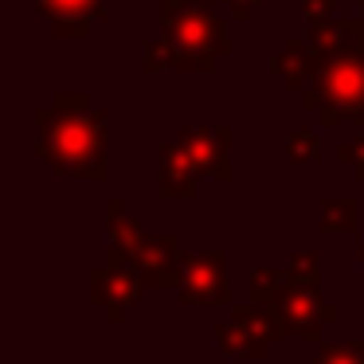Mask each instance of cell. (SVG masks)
Returning <instances> with one entry per match:
<instances>
[{"mask_svg":"<svg viewBox=\"0 0 364 364\" xmlns=\"http://www.w3.org/2000/svg\"><path fill=\"white\" fill-rule=\"evenodd\" d=\"M314 75L301 106L325 129L353 122L364 126V20H325L306 28Z\"/></svg>","mask_w":364,"mask_h":364,"instance_id":"1","label":"cell"},{"mask_svg":"<svg viewBox=\"0 0 364 364\" xmlns=\"http://www.w3.org/2000/svg\"><path fill=\"white\" fill-rule=\"evenodd\" d=\"M106 145V110H98L82 90H59L48 106L36 110V157L51 173L102 184L110 176Z\"/></svg>","mask_w":364,"mask_h":364,"instance_id":"2","label":"cell"},{"mask_svg":"<svg viewBox=\"0 0 364 364\" xmlns=\"http://www.w3.org/2000/svg\"><path fill=\"white\" fill-rule=\"evenodd\" d=\"M161 48L173 71L208 75L223 55H231V36L223 16H215L212 4H192V9L161 12Z\"/></svg>","mask_w":364,"mask_h":364,"instance_id":"3","label":"cell"},{"mask_svg":"<svg viewBox=\"0 0 364 364\" xmlns=\"http://www.w3.org/2000/svg\"><path fill=\"white\" fill-rule=\"evenodd\" d=\"M212 337H215V360H231V356H239V360H262L270 353V345L282 337V329H278L274 309L243 301V306L231 309V317L223 325L215 321Z\"/></svg>","mask_w":364,"mask_h":364,"instance_id":"4","label":"cell"},{"mask_svg":"<svg viewBox=\"0 0 364 364\" xmlns=\"http://www.w3.org/2000/svg\"><path fill=\"white\" fill-rule=\"evenodd\" d=\"M274 317H278L282 337L321 345V329L341 321V309L321 298V282H294V278H286L274 298Z\"/></svg>","mask_w":364,"mask_h":364,"instance_id":"5","label":"cell"},{"mask_svg":"<svg viewBox=\"0 0 364 364\" xmlns=\"http://www.w3.org/2000/svg\"><path fill=\"white\" fill-rule=\"evenodd\" d=\"M87 286H90V290H87L90 306H102L110 325L126 321V309H134L137 301L145 298V290H149L145 278H141V270H137V262L129 259V255H122V251L106 255L102 267L90 270Z\"/></svg>","mask_w":364,"mask_h":364,"instance_id":"6","label":"cell"},{"mask_svg":"<svg viewBox=\"0 0 364 364\" xmlns=\"http://www.w3.org/2000/svg\"><path fill=\"white\" fill-rule=\"evenodd\" d=\"M231 278H228V255L223 251H200L184 255V282L176 290L181 306H231Z\"/></svg>","mask_w":364,"mask_h":364,"instance_id":"7","label":"cell"},{"mask_svg":"<svg viewBox=\"0 0 364 364\" xmlns=\"http://www.w3.org/2000/svg\"><path fill=\"white\" fill-rule=\"evenodd\" d=\"M173 141L188 153L192 168H196L200 176H212V181H220V184H228L231 176H235V168H231V129L228 126H196V129L184 126V129H176Z\"/></svg>","mask_w":364,"mask_h":364,"instance_id":"8","label":"cell"},{"mask_svg":"<svg viewBox=\"0 0 364 364\" xmlns=\"http://www.w3.org/2000/svg\"><path fill=\"white\" fill-rule=\"evenodd\" d=\"M134 262H137V270H141L145 286L181 290V282H184V251H181V239H176L173 231H165V235H149Z\"/></svg>","mask_w":364,"mask_h":364,"instance_id":"9","label":"cell"},{"mask_svg":"<svg viewBox=\"0 0 364 364\" xmlns=\"http://www.w3.org/2000/svg\"><path fill=\"white\" fill-rule=\"evenodd\" d=\"M36 12L51 20V32L67 40H82L95 20L106 16V0H36Z\"/></svg>","mask_w":364,"mask_h":364,"instance_id":"10","label":"cell"},{"mask_svg":"<svg viewBox=\"0 0 364 364\" xmlns=\"http://www.w3.org/2000/svg\"><path fill=\"white\" fill-rule=\"evenodd\" d=\"M200 173L192 168L188 153L181 149L176 141L161 145V168H157V188L165 200H192L196 196Z\"/></svg>","mask_w":364,"mask_h":364,"instance_id":"11","label":"cell"},{"mask_svg":"<svg viewBox=\"0 0 364 364\" xmlns=\"http://www.w3.org/2000/svg\"><path fill=\"white\" fill-rule=\"evenodd\" d=\"M270 71L282 79L286 90H298V95H306L309 75H314V51H309L306 36H290V40L282 43V51L274 55Z\"/></svg>","mask_w":364,"mask_h":364,"instance_id":"12","label":"cell"},{"mask_svg":"<svg viewBox=\"0 0 364 364\" xmlns=\"http://www.w3.org/2000/svg\"><path fill=\"white\" fill-rule=\"evenodd\" d=\"M106 228H110V251H122V255H129V259H137V251H141L145 239H149L145 223L137 220V215H129L122 200H110V204H106Z\"/></svg>","mask_w":364,"mask_h":364,"instance_id":"13","label":"cell"},{"mask_svg":"<svg viewBox=\"0 0 364 364\" xmlns=\"http://www.w3.org/2000/svg\"><path fill=\"white\" fill-rule=\"evenodd\" d=\"M325 235H356V200H321V215H317Z\"/></svg>","mask_w":364,"mask_h":364,"instance_id":"14","label":"cell"},{"mask_svg":"<svg viewBox=\"0 0 364 364\" xmlns=\"http://www.w3.org/2000/svg\"><path fill=\"white\" fill-rule=\"evenodd\" d=\"M286 274L274 267H259L251 270V306H262V309H274V298L282 290Z\"/></svg>","mask_w":364,"mask_h":364,"instance_id":"15","label":"cell"},{"mask_svg":"<svg viewBox=\"0 0 364 364\" xmlns=\"http://www.w3.org/2000/svg\"><path fill=\"white\" fill-rule=\"evenodd\" d=\"M286 157L298 165H317L321 161V137L314 129H290L286 134Z\"/></svg>","mask_w":364,"mask_h":364,"instance_id":"16","label":"cell"},{"mask_svg":"<svg viewBox=\"0 0 364 364\" xmlns=\"http://www.w3.org/2000/svg\"><path fill=\"white\" fill-rule=\"evenodd\" d=\"M309 364H364V341H341V345H317Z\"/></svg>","mask_w":364,"mask_h":364,"instance_id":"17","label":"cell"},{"mask_svg":"<svg viewBox=\"0 0 364 364\" xmlns=\"http://www.w3.org/2000/svg\"><path fill=\"white\" fill-rule=\"evenodd\" d=\"M286 278H294V282H321V255L294 251L290 262H286Z\"/></svg>","mask_w":364,"mask_h":364,"instance_id":"18","label":"cell"},{"mask_svg":"<svg viewBox=\"0 0 364 364\" xmlns=\"http://www.w3.org/2000/svg\"><path fill=\"white\" fill-rule=\"evenodd\" d=\"M337 161H341V165L353 168V176L364 184V134H356L353 141L341 145V149H337Z\"/></svg>","mask_w":364,"mask_h":364,"instance_id":"19","label":"cell"},{"mask_svg":"<svg viewBox=\"0 0 364 364\" xmlns=\"http://www.w3.org/2000/svg\"><path fill=\"white\" fill-rule=\"evenodd\" d=\"M341 0H301V12H306L309 24H325V20H337Z\"/></svg>","mask_w":364,"mask_h":364,"instance_id":"20","label":"cell"},{"mask_svg":"<svg viewBox=\"0 0 364 364\" xmlns=\"http://www.w3.org/2000/svg\"><path fill=\"white\" fill-rule=\"evenodd\" d=\"M220 4H223V9H228L235 20H243V16H251V9H259L262 0H212V9H220Z\"/></svg>","mask_w":364,"mask_h":364,"instance_id":"21","label":"cell"},{"mask_svg":"<svg viewBox=\"0 0 364 364\" xmlns=\"http://www.w3.org/2000/svg\"><path fill=\"white\" fill-rule=\"evenodd\" d=\"M192 4H212V0H161V12H176V9H192Z\"/></svg>","mask_w":364,"mask_h":364,"instance_id":"22","label":"cell"},{"mask_svg":"<svg viewBox=\"0 0 364 364\" xmlns=\"http://www.w3.org/2000/svg\"><path fill=\"white\" fill-rule=\"evenodd\" d=\"M356 262L364 267V239H360V247H356Z\"/></svg>","mask_w":364,"mask_h":364,"instance_id":"23","label":"cell"},{"mask_svg":"<svg viewBox=\"0 0 364 364\" xmlns=\"http://www.w3.org/2000/svg\"><path fill=\"white\" fill-rule=\"evenodd\" d=\"M356 4H360V20H364V0H356Z\"/></svg>","mask_w":364,"mask_h":364,"instance_id":"24","label":"cell"}]
</instances>
